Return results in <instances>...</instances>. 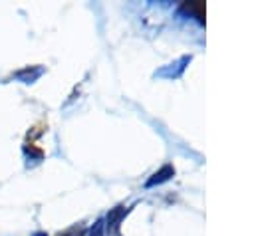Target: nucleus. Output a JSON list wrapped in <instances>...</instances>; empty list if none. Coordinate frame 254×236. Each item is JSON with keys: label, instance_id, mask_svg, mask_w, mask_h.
<instances>
[{"label": "nucleus", "instance_id": "f257e3e1", "mask_svg": "<svg viewBox=\"0 0 254 236\" xmlns=\"http://www.w3.org/2000/svg\"><path fill=\"white\" fill-rule=\"evenodd\" d=\"M64 236H69V234H64Z\"/></svg>", "mask_w": 254, "mask_h": 236}]
</instances>
